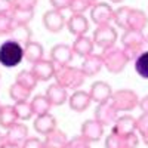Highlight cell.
<instances>
[{
    "label": "cell",
    "mask_w": 148,
    "mask_h": 148,
    "mask_svg": "<svg viewBox=\"0 0 148 148\" xmlns=\"http://www.w3.org/2000/svg\"><path fill=\"white\" fill-rule=\"evenodd\" d=\"M53 79H55V83H58L62 88L77 90L80 86H83L86 76L80 68L65 65V67H56Z\"/></svg>",
    "instance_id": "1"
},
{
    "label": "cell",
    "mask_w": 148,
    "mask_h": 148,
    "mask_svg": "<svg viewBox=\"0 0 148 148\" xmlns=\"http://www.w3.org/2000/svg\"><path fill=\"white\" fill-rule=\"evenodd\" d=\"M121 45L123 51L129 61H135L145 49V34L144 31L136 30H125L121 36Z\"/></svg>",
    "instance_id": "2"
},
{
    "label": "cell",
    "mask_w": 148,
    "mask_h": 148,
    "mask_svg": "<svg viewBox=\"0 0 148 148\" xmlns=\"http://www.w3.org/2000/svg\"><path fill=\"white\" fill-rule=\"evenodd\" d=\"M24 59V46L15 40H6L0 45V64L6 68L19 65Z\"/></svg>",
    "instance_id": "3"
},
{
    "label": "cell",
    "mask_w": 148,
    "mask_h": 148,
    "mask_svg": "<svg viewBox=\"0 0 148 148\" xmlns=\"http://www.w3.org/2000/svg\"><path fill=\"white\" fill-rule=\"evenodd\" d=\"M101 56H102V61H104V67L111 74H120L126 68V65L129 62V59H127L125 51H123V47H119V46L104 49Z\"/></svg>",
    "instance_id": "4"
},
{
    "label": "cell",
    "mask_w": 148,
    "mask_h": 148,
    "mask_svg": "<svg viewBox=\"0 0 148 148\" xmlns=\"http://www.w3.org/2000/svg\"><path fill=\"white\" fill-rule=\"evenodd\" d=\"M111 104L114 105V108L119 111H130L133 108H136L139 104V98L136 92H133L130 89H119L113 92L111 95Z\"/></svg>",
    "instance_id": "5"
},
{
    "label": "cell",
    "mask_w": 148,
    "mask_h": 148,
    "mask_svg": "<svg viewBox=\"0 0 148 148\" xmlns=\"http://www.w3.org/2000/svg\"><path fill=\"white\" fill-rule=\"evenodd\" d=\"M93 45L101 47L102 51L104 49H108V47H113L116 46V42H117V30L114 27H111L110 24L107 25H98L96 30L93 31Z\"/></svg>",
    "instance_id": "6"
},
{
    "label": "cell",
    "mask_w": 148,
    "mask_h": 148,
    "mask_svg": "<svg viewBox=\"0 0 148 148\" xmlns=\"http://www.w3.org/2000/svg\"><path fill=\"white\" fill-rule=\"evenodd\" d=\"M90 18L96 25H107L114 19V9L108 3L98 2L90 8Z\"/></svg>",
    "instance_id": "7"
},
{
    "label": "cell",
    "mask_w": 148,
    "mask_h": 148,
    "mask_svg": "<svg viewBox=\"0 0 148 148\" xmlns=\"http://www.w3.org/2000/svg\"><path fill=\"white\" fill-rule=\"evenodd\" d=\"M117 117H119V111L114 108L111 101H105L102 104H98V107L95 110V120L99 121L104 127L113 125Z\"/></svg>",
    "instance_id": "8"
},
{
    "label": "cell",
    "mask_w": 148,
    "mask_h": 148,
    "mask_svg": "<svg viewBox=\"0 0 148 148\" xmlns=\"http://www.w3.org/2000/svg\"><path fill=\"white\" fill-rule=\"evenodd\" d=\"M139 138L136 133H130L126 136H120L111 132L105 139V148H138Z\"/></svg>",
    "instance_id": "9"
},
{
    "label": "cell",
    "mask_w": 148,
    "mask_h": 148,
    "mask_svg": "<svg viewBox=\"0 0 148 148\" xmlns=\"http://www.w3.org/2000/svg\"><path fill=\"white\" fill-rule=\"evenodd\" d=\"M43 25L47 31L51 33H59L65 25H67V19L64 16V14L61 10L52 9L45 12L43 15Z\"/></svg>",
    "instance_id": "10"
},
{
    "label": "cell",
    "mask_w": 148,
    "mask_h": 148,
    "mask_svg": "<svg viewBox=\"0 0 148 148\" xmlns=\"http://www.w3.org/2000/svg\"><path fill=\"white\" fill-rule=\"evenodd\" d=\"M73 55H74V52H73L71 46H68L65 43L55 45L51 49V59L53 61V64L58 65V67L70 65V62L73 61Z\"/></svg>",
    "instance_id": "11"
},
{
    "label": "cell",
    "mask_w": 148,
    "mask_h": 148,
    "mask_svg": "<svg viewBox=\"0 0 148 148\" xmlns=\"http://www.w3.org/2000/svg\"><path fill=\"white\" fill-rule=\"evenodd\" d=\"M136 130V119L125 114V116H120L116 119V121L111 125V132L120 135V136H126V135L135 133Z\"/></svg>",
    "instance_id": "12"
},
{
    "label": "cell",
    "mask_w": 148,
    "mask_h": 148,
    "mask_svg": "<svg viewBox=\"0 0 148 148\" xmlns=\"http://www.w3.org/2000/svg\"><path fill=\"white\" fill-rule=\"evenodd\" d=\"M80 135L86 141H89L90 144L98 142L104 135V126L99 121H96L95 119L93 120H86L80 127Z\"/></svg>",
    "instance_id": "13"
},
{
    "label": "cell",
    "mask_w": 148,
    "mask_h": 148,
    "mask_svg": "<svg viewBox=\"0 0 148 148\" xmlns=\"http://www.w3.org/2000/svg\"><path fill=\"white\" fill-rule=\"evenodd\" d=\"M31 71H33V74L36 76V79L39 82H47L55 76L56 65L53 64L52 59H42V61H39V62L33 64Z\"/></svg>",
    "instance_id": "14"
},
{
    "label": "cell",
    "mask_w": 148,
    "mask_h": 148,
    "mask_svg": "<svg viewBox=\"0 0 148 148\" xmlns=\"http://www.w3.org/2000/svg\"><path fill=\"white\" fill-rule=\"evenodd\" d=\"M111 95H113V89H111V86L107 82H95L89 89L90 99L96 104H102L105 101H110Z\"/></svg>",
    "instance_id": "15"
},
{
    "label": "cell",
    "mask_w": 148,
    "mask_h": 148,
    "mask_svg": "<svg viewBox=\"0 0 148 148\" xmlns=\"http://www.w3.org/2000/svg\"><path fill=\"white\" fill-rule=\"evenodd\" d=\"M68 31L73 36H84L89 30V21L83 14H73L68 19H67V25Z\"/></svg>",
    "instance_id": "16"
},
{
    "label": "cell",
    "mask_w": 148,
    "mask_h": 148,
    "mask_svg": "<svg viewBox=\"0 0 148 148\" xmlns=\"http://www.w3.org/2000/svg\"><path fill=\"white\" fill-rule=\"evenodd\" d=\"M102 67H104L102 56L90 53V55L83 58V62H82L80 70L83 71V74L86 77H93V76H96V74L102 70Z\"/></svg>",
    "instance_id": "17"
},
{
    "label": "cell",
    "mask_w": 148,
    "mask_h": 148,
    "mask_svg": "<svg viewBox=\"0 0 148 148\" xmlns=\"http://www.w3.org/2000/svg\"><path fill=\"white\" fill-rule=\"evenodd\" d=\"M5 138H6V142H10V144H15V145L21 147L25 142V139L28 138V127L24 125V123L18 121L6 130Z\"/></svg>",
    "instance_id": "18"
},
{
    "label": "cell",
    "mask_w": 148,
    "mask_h": 148,
    "mask_svg": "<svg viewBox=\"0 0 148 148\" xmlns=\"http://www.w3.org/2000/svg\"><path fill=\"white\" fill-rule=\"evenodd\" d=\"M92 99L89 96V92H84V90H74L71 96H68V104L70 108L76 113H83L89 108Z\"/></svg>",
    "instance_id": "19"
},
{
    "label": "cell",
    "mask_w": 148,
    "mask_h": 148,
    "mask_svg": "<svg viewBox=\"0 0 148 148\" xmlns=\"http://www.w3.org/2000/svg\"><path fill=\"white\" fill-rule=\"evenodd\" d=\"M46 98L52 104V107H59L68 101V93L65 88L59 86L58 83H52L46 89Z\"/></svg>",
    "instance_id": "20"
},
{
    "label": "cell",
    "mask_w": 148,
    "mask_h": 148,
    "mask_svg": "<svg viewBox=\"0 0 148 148\" xmlns=\"http://www.w3.org/2000/svg\"><path fill=\"white\" fill-rule=\"evenodd\" d=\"M68 144H70V139L67 136V133L59 130L58 127L49 135H46L43 139L45 148H68Z\"/></svg>",
    "instance_id": "21"
},
{
    "label": "cell",
    "mask_w": 148,
    "mask_h": 148,
    "mask_svg": "<svg viewBox=\"0 0 148 148\" xmlns=\"http://www.w3.org/2000/svg\"><path fill=\"white\" fill-rule=\"evenodd\" d=\"M34 129L37 133L46 136V135H49L56 129V119L51 113L45 114V116H37L34 120Z\"/></svg>",
    "instance_id": "22"
},
{
    "label": "cell",
    "mask_w": 148,
    "mask_h": 148,
    "mask_svg": "<svg viewBox=\"0 0 148 148\" xmlns=\"http://www.w3.org/2000/svg\"><path fill=\"white\" fill-rule=\"evenodd\" d=\"M148 24V16L145 12L141 9H130L129 16H127V30H136V31H144V28Z\"/></svg>",
    "instance_id": "23"
},
{
    "label": "cell",
    "mask_w": 148,
    "mask_h": 148,
    "mask_svg": "<svg viewBox=\"0 0 148 148\" xmlns=\"http://www.w3.org/2000/svg\"><path fill=\"white\" fill-rule=\"evenodd\" d=\"M93 47H95L93 40L90 39V37H88L86 34L76 37V40H74V43L71 46L73 52L76 53V55H79V56H82V58L93 53Z\"/></svg>",
    "instance_id": "24"
},
{
    "label": "cell",
    "mask_w": 148,
    "mask_h": 148,
    "mask_svg": "<svg viewBox=\"0 0 148 148\" xmlns=\"http://www.w3.org/2000/svg\"><path fill=\"white\" fill-rule=\"evenodd\" d=\"M45 56V51H43V46L39 42H28L25 46H24V58L27 59V62L30 64H36L42 61Z\"/></svg>",
    "instance_id": "25"
},
{
    "label": "cell",
    "mask_w": 148,
    "mask_h": 148,
    "mask_svg": "<svg viewBox=\"0 0 148 148\" xmlns=\"http://www.w3.org/2000/svg\"><path fill=\"white\" fill-rule=\"evenodd\" d=\"M9 36H10V40H15L19 45L25 46L28 42H31L33 31H31V28L28 25H24V24H16L15 22V25H14V28H12V31H10Z\"/></svg>",
    "instance_id": "26"
},
{
    "label": "cell",
    "mask_w": 148,
    "mask_h": 148,
    "mask_svg": "<svg viewBox=\"0 0 148 148\" xmlns=\"http://www.w3.org/2000/svg\"><path fill=\"white\" fill-rule=\"evenodd\" d=\"M18 121H19V119L15 113V107L14 105H3L2 110H0V127L8 130L10 126H14Z\"/></svg>",
    "instance_id": "27"
},
{
    "label": "cell",
    "mask_w": 148,
    "mask_h": 148,
    "mask_svg": "<svg viewBox=\"0 0 148 148\" xmlns=\"http://www.w3.org/2000/svg\"><path fill=\"white\" fill-rule=\"evenodd\" d=\"M31 104V110L34 116H45V114H49L51 113V108H52V104L49 102V99L46 98V95H37L34 96L33 99L30 101Z\"/></svg>",
    "instance_id": "28"
},
{
    "label": "cell",
    "mask_w": 148,
    "mask_h": 148,
    "mask_svg": "<svg viewBox=\"0 0 148 148\" xmlns=\"http://www.w3.org/2000/svg\"><path fill=\"white\" fill-rule=\"evenodd\" d=\"M15 82H16L18 84H21L22 88L28 89V90H34L36 86H37V83H39V80L36 79V76L33 74L31 70H22V71H19V73L16 74Z\"/></svg>",
    "instance_id": "29"
},
{
    "label": "cell",
    "mask_w": 148,
    "mask_h": 148,
    "mask_svg": "<svg viewBox=\"0 0 148 148\" xmlns=\"http://www.w3.org/2000/svg\"><path fill=\"white\" fill-rule=\"evenodd\" d=\"M30 95H31V90H28V89H25V88H22V86L18 84L16 82L9 88V96H10L15 102H19V101H28Z\"/></svg>",
    "instance_id": "30"
},
{
    "label": "cell",
    "mask_w": 148,
    "mask_h": 148,
    "mask_svg": "<svg viewBox=\"0 0 148 148\" xmlns=\"http://www.w3.org/2000/svg\"><path fill=\"white\" fill-rule=\"evenodd\" d=\"M14 22L16 24H24V25H28L34 18V10H25V9H15L12 10L10 14Z\"/></svg>",
    "instance_id": "31"
},
{
    "label": "cell",
    "mask_w": 148,
    "mask_h": 148,
    "mask_svg": "<svg viewBox=\"0 0 148 148\" xmlns=\"http://www.w3.org/2000/svg\"><path fill=\"white\" fill-rule=\"evenodd\" d=\"M135 71L139 77L148 80V51H144L135 59Z\"/></svg>",
    "instance_id": "32"
},
{
    "label": "cell",
    "mask_w": 148,
    "mask_h": 148,
    "mask_svg": "<svg viewBox=\"0 0 148 148\" xmlns=\"http://www.w3.org/2000/svg\"><path fill=\"white\" fill-rule=\"evenodd\" d=\"M15 113L18 116L19 120L22 121H25V120H30L34 113H33V110H31V104L28 101H19V102H15Z\"/></svg>",
    "instance_id": "33"
},
{
    "label": "cell",
    "mask_w": 148,
    "mask_h": 148,
    "mask_svg": "<svg viewBox=\"0 0 148 148\" xmlns=\"http://www.w3.org/2000/svg\"><path fill=\"white\" fill-rule=\"evenodd\" d=\"M132 8L129 6H120L119 9L114 10V24L117 27L123 28V30H127V16H129V12Z\"/></svg>",
    "instance_id": "34"
},
{
    "label": "cell",
    "mask_w": 148,
    "mask_h": 148,
    "mask_svg": "<svg viewBox=\"0 0 148 148\" xmlns=\"http://www.w3.org/2000/svg\"><path fill=\"white\" fill-rule=\"evenodd\" d=\"M14 25H15V22L10 15L0 14V36H9Z\"/></svg>",
    "instance_id": "35"
},
{
    "label": "cell",
    "mask_w": 148,
    "mask_h": 148,
    "mask_svg": "<svg viewBox=\"0 0 148 148\" xmlns=\"http://www.w3.org/2000/svg\"><path fill=\"white\" fill-rule=\"evenodd\" d=\"M93 5L89 2V0H71V6L70 10L73 14H84L88 9H90Z\"/></svg>",
    "instance_id": "36"
},
{
    "label": "cell",
    "mask_w": 148,
    "mask_h": 148,
    "mask_svg": "<svg viewBox=\"0 0 148 148\" xmlns=\"http://www.w3.org/2000/svg\"><path fill=\"white\" fill-rule=\"evenodd\" d=\"M15 9H25V10H34L39 0H12Z\"/></svg>",
    "instance_id": "37"
},
{
    "label": "cell",
    "mask_w": 148,
    "mask_h": 148,
    "mask_svg": "<svg viewBox=\"0 0 148 148\" xmlns=\"http://www.w3.org/2000/svg\"><path fill=\"white\" fill-rule=\"evenodd\" d=\"M68 148H90V142L86 141L82 135H79V136H74L73 139H70Z\"/></svg>",
    "instance_id": "38"
},
{
    "label": "cell",
    "mask_w": 148,
    "mask_h": 148,
    "mask_svg": "<svg viewBox=\"0 0 148 148\" xmlns=\"http://www.w3.org/2000/svg\"><path fill=\"white\" fill-rule=\"evenodd\" d=\"M136 130L141 133V136L148 130V113H142L136 119Z\"/></svg>",
    "instance_id": "39"
},
{
    "label": "cell",
    "mask_w": 148,
    "mask_h": 148,
    "mask_svg": "<svg viewBox=\"0 0 148 148\" xmlns=\"http://www.w3.org/2000/svg\"><path fill=\"white\" fill-rule=\"evenodd\" d=\"M21 148H45V147H43V141H40L39 138L28 136L25 139V142L21 145Z\"/></svg>",
    "instance_id": "40"
},
{
    "label": "cell",
    "mask_w": 148,
    "mask_h": 148,
    "mask_svg": "<svg viewBox=\"0 0 148 148\" xmlns=\"http://www.w3.org/2000/svg\"><path fill=\"white\" fill-rule=\"evenodd\" d=\"M49 2H51L53 9L61 10V12L70 9V6H71V0H49Z\"/></svg>",
    "instance_id": "41"
},
{
    "label": "cell",
    "mask_w": 148,
    "mask_h": 148,
    "mask_svg": "<svg viewBox=\"0 0 148 148\" xmlns=\"http://www.w3.org/2000/svg\"><path fill=\"white\" fill-rule=\"evenodd\" d=\"M12 10H14V3H12V0H0V14L10 15Z\"/></svg>",
    "instance_id": "42"
},
{
    "label": "cell",
    "mask_w": 148,
    "mask_h": 148,
    "mask_svg": "<svg viewBox=\"0 0 148 148\" xmlns=\"http://www.w3.org/2000/svg\"><path fill=\"white\" fill-rule=\"evenodd\" d=\"M138 107L142 110V113H148V95L145 98H142V99H139Z\"/></svg>",
    "instance_id": "43"
},
{
    "label": "cell",
    "mask_w": 148,
    "mask_h": 148,
    "mask_svg": "<svg viewBox=\"0 0 148 148\" xmlns=\"http://www.w3.org/2000/svg\"><path fill=\"white\" fill-rule=\"evenodd\" d=\"M2 148H21L19 145H15V144H10V142H5L2 145Z\"/></svg>",
    "instance_id": "44"
},
{
    "label": "cell",
    "mask_w": 148,
    "mask_h": 148,
    "mask_svg": "<svg viewBox=\"0 0 148 148\" xmlns=\"http://www.w3.org/2000/svg\"><path fill=\"white\" fill-rule=\"evenodd\" d=\"M142 141H144V144L148 147V130H147V132L142 135Z\"/></svg>",
    "instance_id": "45"
},
{
    "label": "cell",
    "mask_w": 148,
    "mask_h": 148,
    "mask_svg": "<svg viewBox=\"0 0 148 148\" xmlns=\"http://www.w3.org/2000/svg\"><path fill=\"white\" fill-rule=\"evenodd\" d=\"M6 142V138H5V135H2L0 133V148H2V145Z\"/></svg>",
    "instance_id": "46"
},
{
    "label": "cell",
    "mask_w": 148,
    "mask_h": 148,
    "mask_svg": "<svg viewBox=\"0 0 148 148\" xmlns=\"http://www.w3.org/2000/svg\"><path fill=\"white\" fill-rule=\"evenodd\" d=\"M110 2H111V3H121L123 0H110Z\"/></svg>",
    "instance_id": "47"
},
{
    "label": "cell",
    "mask_w": 148,
    "mask_h": 148,
    "mask_svg": "<svg viewBox=\"0 0 148 148\" xmlns=\"http://www.w3.org/2000/svg\"><path fill=\"white\" fill-rule=\"evenodd\" d=\"M89 2H90L92 5H95V3H98V0H89Z\"/></svg>",
    "instance_id": "48"
},
{
    "label": "cell",
    "mask_w": 148,
    "mask_h": 148,
    "mask_svg": "<svg viewBox=\"0 0 148 148\" xmlns=\"http://www.w3.org/2000/svg\"><path fill=\"white\" fill-rule=\"evenodd\" d=\"M145 43H147V45H148V34H147V36H145Z\"/></svg>",
    "instance_id": "49"
},
{
    "label": "cell",
    "mask_w": 148,
    "mask_h": 148,
    "mask_svg": "<svg viewBox=\"0 0 148 148\" xmlns=\"http://www.w3.org/2000/svg\"><path fill=\"white\" fill-rule=\"evenodd\" d=\"M2 107H3V105H2V104H0V110H2Z\"/></svg>",
    "instance_id": "50"
},
{
    "label": "cell",
    "mask_w": 148,
    "mask_h": 148,
    "mask_svg": "<svg viewBox=\"0 0 148 148\" xmlns=\"http://www.w3.org/2000/svg\"><path fill=\"white\" fill-rule=\"evenodd\" d=\"M0 79H2V76H0Z\"/></svg>",
    "instance_id": "51"
}]
</instances>
